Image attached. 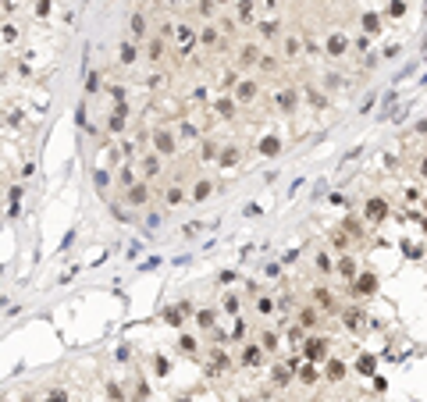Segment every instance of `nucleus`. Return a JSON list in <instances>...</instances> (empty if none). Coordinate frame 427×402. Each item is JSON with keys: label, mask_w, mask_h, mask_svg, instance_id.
Segmentation results:
<instances>
[{"label": "nucleus", "mask_w": 427, "mask_h": 402, "mask_svg": "<svg viewBox=\"0 0 427 402\" xmlns=\"http://www.w3.org/2000/svg\"><path fill=\"white\" fill-rule=\"evenodd\" d=\"M175 150H178L175 136H171L167 128H153V153H160V157H171Z\"/></svg>", "instance_id": "nucleus-1"}, {"label": "nucleus", "mask_w": 427, "mask_h": 402, "mask_svg": "<svg viewBox=\"0 0 427 402\" xmlns=\"http://www.w3.org/2000/svg\"><path fill=\"white\" fill-rule=\"evenodd\" d=\"M125 128H129V103H118L114 114H111V121H107V132L111 136H121Z\"/></svg>", "instance_id": "nucleus-2"}, {"label": "nucleus", "mask_w": 427, "mask_h": 402, "mask_svg": "<svg viewBox=\"0 0 427 402\" xmlns=\"http://www.w3.org/2000/svg\"><path fill=\"white\" fill-rule=\"evenodd\" d=\"M160 161H164V157H160V153H153V150H150V153L142 157V164H139V171H142V182H153V178L160 174V167H164Z\"/></svg>", "instance_id": "nucleus-3"}, {"label": "nucleus", "mask_w": 427, "mask_h": 402, "mask_svg": "<svg viewBox=\"0 0 427 402\" xmlns=\"http://www.w3.org/2000/svg\"><path fill=\"white\" fill-rule=\"evenodd\" d=\"M196 39H200V36H196V29H193V25H185V21H182V25H175V43H178V50H189Z\"/></svg>", "instance_id": "nucleus-4"}, {"label": "nucleus", "mask_w": 427, "mask_h": 402, "mask_svg": "<svg viewBox=\"0 0 427 402\" xmlns=\"http://www.w3.org/2000/svg\"><path fill=\"white\" fill-rule=\"evenodd\" d=\"M125 199H129L132 207H146V199H150V182H136L132 189H125Z\"/></svg>", "instance_id": "nucleus-5"}, {"label": "nucleus", "mask_w": 427, "mask_h": 402, "mask_svg": "<svg viewBox=\"0 0 427 402\" xmlns=\"http://www.w3.org/2000/svg\"><path fill=\"white\" fill-rule=\"evenodd\" d=\"M136 61H139V50H136L132 43H121V50H118V64L129 68V64H136Z\"/></svg>", "instance_id": "nucleus-6"}, {"label": "nucleus", "mask_w": 427, "mask_h": 402, "mask_svg": "<svg viewBox=\"0 0 427 402\" xmlns=\"http://www.w3.org/2000/svg\"><path fill=\"white\" fill-rule=\"evenodd\" d=\"M185 314H189V303H178V306H171V310L164 314V321H167V324H175V327H178V324L185 321Z\"/></svg>", "instance_id": "nucleus-7"}, {"label": "nucleus", "mask_w": 427, "mask_h": 402, "mask_svg": "<svg viewBox=\"0 0 427 402\" xmlns=\"http://www.w3.org/2000/svg\"><path fill=\"white\" fill-rule=\"evenodd\" d=\"M253 96H257V82H239V85H235V100L249 103Z\"/></svg>", "instance_id": "nucleus-8"}, {"label": "nucleus", "mask_w": 427, "mask_h": 402, "mask_svg": "<svg viewBox=\"0 0 427 402\" xmlns=\"http://www.w3.org/2000/svg\"><path fill=\"white\" fill-rule=\"evenodd\" d=\"M164 203H167V207H182V203H185V189H182V185H171V189L164 192Z\"/></svg>", "instance_id": "nucleus-9"}, {"label": "nucleus", "mask_w": 427, "mask_h": 402, "mask_svg": "<svg viewBox=\"0 0 427 402\" xmlns=\"http://www.w3.org/2000/svg\"><path fill=\"white\" fill-rule=\"evenodd\" d=\"M178 352H182V356H196V352H200V342H196L193 334H182V338H178Z\"/></svg>", "instance_id": "nucleus-10"}, {"label": "nucleus", "mask_w": 427, "mask_h": 402, "mask_svg": "<svg viewBox=\"0 0 427 402\" xmlns=\"http://www.w3.org/2000/svg\"><path fill=\"white\" fill-rule=\"evenodd\" d=\"M129 29H132V36H136V39H142V36H146V18H142L139 11L129 18Z\"/></svg>", "instance_id": "nucleus-11"}, {"label": "nucleus", "mask_w": 427, "mask_h": 402, "mask_svg": "<svg viewBox=\"0 0 427 402\" xmlns=\"http://www.w3.org/2000/svg\"><path fill=\"white\" fill-rule=\"evenodd\" d=\"M235 14H239V21H253V0H239Z\"/></svg>", "instance_id": "nucleus-12"}, {"label": "nucleus", "mask_w": 427, "mask_h": 402, "mask_svg": "<svg viewBox=\"0 0 427 402\" xmlns=\"http://www.w3.org/2000/svg\"><path fill=\"white\" fill-rule=\"evenodd\" d=\"M196 324H200L203 331H210L214 324H217V314H214V310H200V314H196Z\"/></svg>", "instance_id": "nucleus-13"}, {"label": "nucleus", "mask_w": 427, "mask_h": 402, "mask_svg": "<svg viewBox=\"0 0 427 402\" xmlns=\"http://www.w3.org/2000/svg\"><path fill=\"white\" fill-rule=\"evenodd\" d=\"M118 182H121L125 189H132V185H136V171H132L129 164H125V167H118Z\"/></svg>", "instance_id": "nucleus-14"}, {"label": "nucleus", "mask_w": 427, "mask_h": 402, "mask_svg": "<svg viewBox=\"0 0 427 402\" xmlns=\"http://www.w3.org/2000/svg\"><path fill=\"white\" fill-rule=\"evenodd\" d=\"M214 107H217V114H221V118H231V114H235V103H231L228 96H221V100H217Z\"/></svg>", "instance_id": "nucleus-15"}, {"label": "nucleus", "mask_w": 427, "mask_h": 402, "mask_svg": "<svg viewBox=\"0 0 427 402\" xmlns=\"http://www.w3.org/2000/svg\"><path fill=\"white\" fill-rule=\"evenodd\" d=\"M207 192H210V182L203 178V182H200V185L193 189V203H203V199H207Z\"/></svg>", "instance_id": "nucleus-16"}, {"label": "nucleus", "mask_w": 427, "mask_h": 402, "mask_svg": "<svg viewBox=\"0 0 427 402\" xmlns=\"http://www.w3.org/2000/svg\"><path fill=\"white\" fill-rule=\"evenodd\" d=\"M200 43H203V47H214V43H217V29H214V25H207V29L200 32Z\"/></svg>", "instance_id": "nucleus-17"}, {"label": "nucleus", "mask_w": 427, "mask_h": 402, "mask_svg": "<svg viewBox=\"0 0 427 402\" xmlns=\"http://www.w3.org/2000/svg\"><path fill=\"white\" fill-rule=\"evenodd\" d=\"M260 349H278V334L274 331H264L260 334Z\"/></svg>", "instance_id": "nucleus-18"}, {"label": "nucleus", "mask_w": 427, "mask_h": 402, "mask_svg": "<svg viewBox=\"0 0 427 402\" xmlns=\"http://www.w3.org/2000/svg\"><path fill=\"white\" fill-rule=\"evenodd\" d=\"M242 363H246V367H253V363H260V349H257V345H249V349L242 352Z\"/></svg>", "instance_id": "nucleus-19"}, {"label": "nucleus", "mask_w": 427, "mask_h": 402, "mask_svg": "<svg viewBox=\"0 0 427 402\" xmlns=\"http://www.w3.org/2000/svg\"><path fill=\"white\" fill-rule=\"evenodd\" d=\"M203 150H200V157L203 161H217V143H200Z\"/></svg>", "instance_id": "nucleus-20"}, {"label": "nucleus", "mask_w": 427, "mask_h": 402, "mask_svg": "<svg viewBox=\"0 0 427 402\" xmlns=\"http://www.w3.org/2000/svg\"><path fill=\"white\" fill-rule=\"evenodd\" d=\"M93 185H96V189H107V185H111V171H96V174H93Z\"/></svg>", "instance_id": "nucleus-21"}, {"label": "nucleus", "mask_w": 427, "mask_h": 402, "mask_svg": "<svg viewBox=\"0 0 427 402\" xmlns=\"http://www.w3.org/2000/svg\"><path fill=\"white\" fill-rule=\"evenodd\" d=\"M153 370H157V377H167V370H171V363H167L164 356H157V360H153Z\"/></svg>", "instance_id": "nucleus-22"}, {"label": "nucleus", "mask_w": 427, "mask_h": 402, "mask_svg": "<svg viewBox=\"0 0 427 402\" xmlns=\"http://www.w3.org/2000/svg\"><path fill=\"white\" fill-rule=\"evenodd\" d=\"M200 14H203V18H214V14H217V4H214V0H200Z\"/></svg>", "instance_id": "nucleus-23"}, {"label": "nucleus", "mask_w": 427, "mask_h": 402, "mask_svg": "<svg viewBox=\"0 0 427 402\" xmlns=\"http://www.w3.org/2000/svg\"><path fill=\"white\" fill-rule=\"evenodd\" d=\"M260 153H278V139H274V136H267V139L260 143Z\"/></svg>", "instance_id": "nucleus-24"}, {"label": "nucleus", "mask_w": 427, "mask_h": 402, "mask_svg": "<svg viewBox=\"0 0 427 402\" xmlns=\"http://www.w3.org/2000/svg\"><path fill=\"white\" fill-rule=\"evenodd\" d=\"M160 54H164V43L153 39V43H150V61H160Z\"/></svg>", "instance_id": "nucleus-25"}, {"label": "nucleus", "mask_w": 427, "mask_h": 402, "mask_svg": "<svg viewBox=\"0 0 427 402\" xmlns=\"http://www.w3.org/2000/svg\"><path fill=\"white\" fill-rule=\"evenodd\" d=\"M257 61V50L253 47H242V57H239V64H253Z\"/></svg>", "instance_id": "nucleus-26"}, {"label": "nucleus", "mask_w": 427, "mask_h": 402, "mask_svg": "<svg viewBox=\"0 0 427 402\" xmlns=\"http://www.w3.org/2000/svg\"><path fill=\"white\" fill-rule=\"evenodd\" d=\"M178 136H182V139H196V125H189V121H182V128H178Z\"/></svg>", "instance_id": "nucleus-27"}, {"label": "nucleus", "mask_w": 427, "mask_h": 402, "mask_svg": "<svg viewBox=\"0 0 427 402\" xmlns=\"http://www.w3.org/2000/svg\"><path fill=\"white\" fill-rule=\"evenodd\" d=\"M299 381H303V385H313V381H317V370H313V367H303Z\"/></svg>", "instance_id": "nucleus-28"}, {"label": "nucleus", "mask_w": 427, "mask_h": 402, "mask_svg": "<svg viewBox=\"0 0 427 402\" xmlns=\"http://www.w3.org/2000/svg\"><path fill=\"white\" fill-rule=\"evenodd\" d=\"M96 85H100V72H89V79H86V93H96Z\"/></svg>", "instance_id": "nucleus-29"}, {"label": "nucleus", "mask_w": 427, "mask_h": 402, "mask_svg": "<svg viewBox=\"0 0 427 402\" xmlns=\"http://www.w3.org/2000/svg\"><path fill=\"white\" fill-rule=\"evenodd\" d=\"M224 310H228V314H235V310H239V299H235V292H228V296H224Z\"/></svg>", "instance_id": "nucleus-30"}, {"label": "nucleus", "mask_w": 427, "mask_h": 402, "mask_svg": "<svg viewBox=\"0 0 427 402\" xmlns=\"http://www.w3.org/2000/svg\"><path fill=\"white\" fill-rule=\"evenodd\" d=\"M274 32H278V21H264L260 25V36H274Z\"/></svg>", "instance_id": "nucleus-31"}, {"label": "nucleus", "mask_w": 427, "mask_h": 402, "mask_svg": "<svg viewBox=\"0 0 427 402\" xmlns=\"http://www.w3.org/2000/svg\"><path fill=\"white\" fill-rule=\"evenodd\" d=\"M257 310H260V314H271V310H274V303H271L267 296H260V303H257Z\"/></svg>", "instance_id": "nucleus-32"}, {"label": "nucleus", "mask_w": 427, "mask_h": 402, "mask_svg": "<svg viewBox=\"0 0 427 402\" xmlns=\"http://www.w3.org/2000/svg\"><path fill=\"white\" fill-rule=\"evenodd\" d=\"M36 14L47 18V14H50V0H36Z\"/></svg>", "instance_id": "nucleus-33"}, {"label": "nucleus", "mask_w": 427, "mask_h": 402, "mask_svg": "<svg viewBox=\"0 0 427 402\" xmlns=\"http://www.w3.org/2000/svg\"><path fill=\"white\" fill-rule=\"evenodd\" d=\"M47 402H68V392H61V388H57V392H50V395H47Z\"/></svg>", "instance_id": "nucleus-34"}, {"label": "nucleus", "mask_w": 427, "mask_h": 402, "mask_svg": "<svg viewBox=\"0 0 427 402\" xmlns=\"http://www.w3.org/2000/svg\"><path fill=\"white\" fill-rule=\"evenodd\" d=\"M239 161V153H235V150H224V153H221V164H235Z\"/></svg>", "instance_id": "nucleus-35"}, {"label": "nucleus", "mask_w": 427, "mask_h": 402, "mask_svg": "<svg viewBox=\"0 0 427 402\" xmlns=\"http://www.w3.org/2000/svg\"><path fill=\"white\" fill-rule=\"evenodd\" d=\"M0 32H4V39H14V36H18V29H14V25H4Z\"/></svg>", "instance_id": "nucleus-36"}, {"label": "nucleus", "mask_w": 427, "mask_h": 402, "mask_svg": "<svg viewBox=\"0 0 427 402\" xmlns=\"http://www.w3.org/2000/svg\"><path fill=\"white\" fill-rule=\"evenodd\" d=\"M260 4H264V7H274V4H278V0H260Z\"/></svg>", "instance_id": "nucleus-37"}, {"label": "nucleus", "mask_w": 427, "mask_h": 402, "mask_svg": "<svg viewBox=\"0 0 427 402\" xmlns=\"http://www.w3.org/2000/svg\"><path fill=\"white\" fill-rule=\"evenodd\" d=\"M178 402H193V399H185V395H182V399H178Z\"/></svg>", "instance_id": "nucleus-38"}, {"label": "nucleus", "mask_w": 427, "mask_h": 402, "mask_svg": "<svg viewBox=\"0 0 427 402\" xmlns=\"http://www.w3.org/2000/svg\"><path fill=\"white\" fill-rule=\"evenodd\" d=\"M239 402H253V399H239Z\"/></svg>", "instance_id": "nucleus-39"}, {"label": "nucleus", "mask_w": 427, "mask_h": 402, "mask_svg": "<svg viewBox=\"0 0 427 402\" xmlns=\"http://www.w3.org/2000/svg\"><path fill=\"white\" fill-rule=\"evenodd\" d=\"M171 4H178V0H171Z\"/></svg>", "instance_id": "nucleus-40"}, {"label": "nucleus", "mask_w": 427, "mask_h": 402, "mask_svg": "<svg viewBox=\"0 0 427 402\" xmlns=\"http://www.w3.org/2000/svg\"><path fill=\"white\" fill-rule=\"evenodd\" d=\"M0 4H4V0H0Z\"/></svg>", "instance_id": "nucleus-41"}]
</instances>
